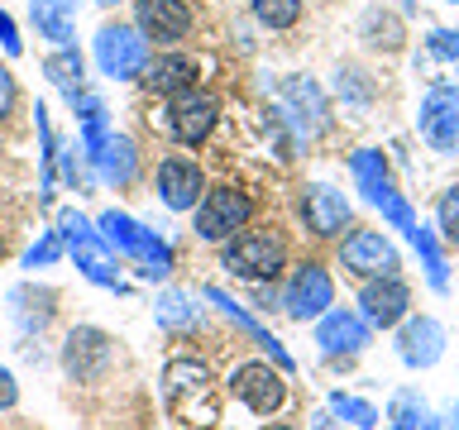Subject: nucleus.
Listing matches in <instances>:
<instances>
[{
  "mask_svg": "<svg viewBox=\"0 0 459 430\" xmlns=\"http://www.w3.org/2000/svg\"><path fill=\"white\" fill-rule=\"evenodd\" d=\"M221 268L239 282H273L287 268V239L278 229H239L225 239Z\"/></svg>",
  "mask_w": 459,
  "mask_h": 430,
  "instance_id": "nucleus-1",
  "label": "nucleus"
},
{
  "mask_svg": "<svg viewBox=\"0 0 459 430\" xmlns=\"http://www.w3.org/2000/svg\"><path fill=\"white\" fill-rule=\"evenodd\" d=\"M96 229H100V239H106V244H115L120 254L134 258L143 278H168V272H172V249L153 235V229H143L139 220H129L125 211H106L96 220Z\"/></svg>",
  "mask_w": 459,
  "mask_h": 430,
  "instance_id": "nucleus-2",
  "label": "nucleus"
},
{
  "mask_svg": "<svg viewBox=\"0 0 459 430\" xmlns=\"http://www.w3.org/2000/svg\"><path fill=\"white\" fill-rule=\"evenodd\" d=\"M254 220V201L239 186H206V196L196 201V235L206 244H225Z\"/></svg>",
  "mask_w": 459,
  "mask_h": 430,
  "instance_id": "nucleus-3",
  "label": "nucleus"
},
{
  "mask_svg": "<svg viewBox=\"0 0 459 430\" xmlns=\"http://www.w3.org/2000/svg\"><path fill=\"white\" fill-rule=\"evenodd\" d=\"M57 235H63V249L77 258V268H82L96 287H120V268H115V258L106 254V239H100V229H91L77 211H63V220H57Z\"/></svg>",
  "mask_w": 459,
  "mask_h": 430,
  "instance_id": "nucleus-4",
  "label": "nucleus"
},
{
  "mask_svg": "<svg viewBox=\"0 0 459 430\" xmlns=\"http://www.w3.org/2000/svg\"><path fill=\"white\" fill-rule=\"evenodd\" d=\"M96 67L115 82L143 77V67H149V39L134 24H106L96 34Z\"/></svg>",
  "mask_w": 459,
  "mask_h": 430,
  "instance_id": "nucleus-5",
  "label": "nucleus"
},
{
  "mask_svg": "<svg viewBox=\"0 0 459 430\" xmlns=\"http://www.w3.org/2000/svg\"><path fill=\"white\" fill-rule=\"evenodd\" d=\"M115 364V344L106 330L96 325H77L67 330V344H63V373L72 383H100Z\"/></svg>",
  "mask_w": 459,
  "mask_h": 430,
  "instance_id": "nucleus-6",
  "label": "nucleus"
},
{
  "mask_svg": "<svg viewBox=\"0 0 459 430\" xmlns=\"http://www.w3.org/2000/svg\"><path fill=\"white\" fill-rule=\"evenodd\" d=\"M335 306V282L321 263H301L292 268V278L282 287V311L292 321H321V315Z\"/></svg>",
  "mask_w": 459,
  "mask_h": 430,
  "instance_id": "nucleus-7",
  "label": "nucleus"
},
{
  "mask_svg": "<svg viewBox=\"0 0 459 430\" xmlns=\"http://www.w3.org/2000/svg\"><path fill=\"white\" fill-rule=\"evenodd\" d=\"M215 120H221V106H215V96H206V91H182V96H172L168 110H163V129L178 143H186V149L206 143Z\"/></svg>",
  "mask_w": 459,
  "mask_h": 430,
  "instance_id": "nucleus-8",
  "label": "nucleus"
},
{
  "mask_svg": "<svg viewBox=\"0 0 459 430\" xmlns=\"http://www.w3.org/2000/svg\"><path fill=\"white\" fill-rule=\"evenodd\" d=\"M416 129L436 153H459V91L455 86H430L421 96V115Z\"/></svg>",
  "mask_w": 459,
  "mask_h": 430,
  "instance_id": "nucleus-9",
  "label": "nucleus"
},
{
  "mask_svg": "<svg viewBox=\"0 0 459 430\" xmlns=\"http://www.w3.org/2000/svg\"><path fill=\"white\" fill-rule=\"evenodd\" d=\"M340 268L368 282V278H393V272L402 268V258L378 229H354V235L340 244Z\"/></svg>",
  "mask_w": 459,
  "mask_h": 430,
  "instance_id": "nucleus-10",
  "label": "nucleus"
},
{
  "mask_svg": "<svg viewBox=\"0 0 459 430\" xmlns=\"http://www.w3.org/2000/svg\"><path fill=\"white\" fill-rule=\"evenodd\" d=\"M230 392H235L249 411L258 416H273L287 401V383H282V368L278 364H239L230 373Z\"/></svg>",
  "mask_w": 459,
  "mask_h": 430,
  "instance_id": "nucleus-11",
  "label": "nucleus"
},
{
  "mask_svg": "<svg viewBox=\"0 0 459 430\" xmlns=\"http://www.w3.org/2000/svg\"><path fill=\"white\" fill-rule=\"evenodd\" d=\"M407 311H411V287L397 278H368L364 282V292H359V315H364L368 325H378V330H393L407 321Z\"/></svg>",
  "mask_w": 459,
  "mask_h": 430,
  "instance_id": "nucleus-12",
  "label": "nucleus"
},
{
  "mask_svg": "<svg viewBox=\"0 0 459 430\" xmlns=\"http://www.w3.org/2000/svg\"><path fill=\"white\" fill-rule=\"evenodd\" d=\"M282 115L297 125V139H316V134H325V125H330V106H325L321 86L311 77H287L282 82Z\"/></svg>",
  "mask_w": 459,
  "mask_h": 430,
  "instance_id": "nucleus-13",
  "label": "nucleus"
},
{
  "mask_svg": "<svg viewBox=\"0 0 459 430\" xmlns=\"http://www.w3.org/2000/svg\"><path fill=\"white\" fill-rule=\"evenodd\" d=\"M158 196H163L168 211H192L201 196H206V182H201V168L186 153H168L158 163Z\"/></svg>",
  "mask_w": 459,
  "mask_h": 430,
  "instance_id": "nucleus-14",
  "label": "nucleus"
},
{
  "mask_svg": "<svg viewBox=\"0 0 459 430\" xmlns=\"http://www.w3.org/2000/svg\"><path fill=\"white\" fill-rule=\"evenodd\" d=\"M134 29L153 43H178L192 29V5L186 0H134Z\"/></svg>",
  "mask_w": 459,
  "mask_h": 430,
  "instance_id": "nucleus-15",
  "label": "nucleus"
},
{
  "mask_svg": "<svg viewBox=\"0 0 459 430\" xmlns=\"http://www.w3.org/2000/svg\"><path fill=\"white\" fill-rule=\"evenodd\" d=\"M445 354V330L436 315H407L397 330V358L407 368H430Z\"/></svg>",
  "mask_w": 459,
  "mask_h": 430,
  "instance_id": "nucleus-16",
  "label": "nucleus"
},
{
  "mask_svg": "<svg viewBox=\"0 0 459 430\" xmlns=\"http://www.w3.org/2000/svg\"><path fill=\"white\" fill-rule=\"evenodd\" d=\"M301 220H307V229L316 239H330L350 225V201H344V192H335V186L316 182V186H307V196H301Z\"/></svg>",
  "mask_w": 459,
  "mask_h": 430,
  "instance_id": "nucleus-17",
  "label": "nucleus"
},
{
  "mask_svg": "<svg viewBox=\"0 0 459 430\" xmlns=\"http://www.w3.org/2000/svg\"><path fill=\"white\" fill-rule=\"evenodd\" d=\"M316 344L325 354H364L368 349V321L344 306H330L321 321H316Z\"/></svg>",
  "mask_w": 459,
  "mask_h": 430,
  "instance_id": "nucleus-18",
  "label": "nucleus"
},
{
  "mask_svg": "<svg viewBox=\"0 0 459 430\" xmlns=\"http://www.w3.org/2000/svg\"><path fill=\"white\" fill-rule=\"evenodd\" d=\"M206 301H215V306H221V315H225V321H235V325L244 330V335H249V340H254V344H258V349H264V354H268V358H273V364H278L282 373H292V354H287V349H282V344H278V340H273V335H268V330H264V325H258V321H254V315H249V311H244V306H239V301H235V297H230V292H221V287H206Z\"/></svg>",
  "mask_w": 459,
  "mask_h": 430,
  "instance_id": "nucleus-19",
  "label": "nucleus"
},
{
  "mask_svg": "<svg viewBox=\"0 0 459 430\" xmlns=\"http://www.w3.org/2000/svg\"><path fill=\"white\" fill-rule=\"evenodd\" d=\"M91 163L100 172V182L129 186V182H134V172H139V149H134V139H129V134H106V143L91 153Z\"/></svg>",
  "mask_w": 459,
  "mask_h": 430,
  "instance_id": "nucleus-20",
  "label": "nucleus"
},
{
  "mask_svg": "<svg viewBox=\"0 0 459 430\" xmlns=\"http://www.w3.org/2000/svg\"><path fill=\"white\" fill-rule=\"evenodd\" d=\"M192 82H196V63L186 53H163L143 67V86H149L153 96H168V100L192 91Z\"/></svg>",
  "mask_w": 459,
  "mask_h": 430,
  "instance_id": "nucleus-21",
  "label": "nucleus"
},
{
  "mask_svg": "<svg viewBox=\"0 0 459 430\" xmlns=\"http://www.w3.org/2000/svg\"><path fill=\"white\" fill-rule=\"evenodd\" d=\"M387 421H393V430H440V421L430 416L421 392H411V387L393 392V401H387Z\"/></svg>",
  "mask_w": 459,
  "mask_h": 430,
  "instance_id": "nucleus-22",
  "label": "nucleus"
},
{
  "mask_svg": "<svg viewBox=\"0 0 459 430\" xmlns=\"http://www.w3.org/2000/svg\"><path fill=\"white\" fill-rule=\"evenodd\" d=\"M350 172H354V182H359V192H364L368 201L383 192V186H393V177H387V158L378 149H359L350 158Z\"/></svg>",
  "mask_w": 459,
  "mask_h": 430,
  "instance_id": "nucleus-23",
  "label": "nucleus"
},
{
  "mask_svg": "<svg viewBox=\"0 0 459 430\" xmlns=\"http://www.w3.org/2000/svg\"><path fill=\"white\" fill-rule=\"evenodd\" d=\"M43 72H48V82H53V86H63L67 100L82 91V53L72 48V43H63L57 53L43 57Z\"/></svg>",
  "mask_w": 459,
  "mask_h": 430,
  "instance_id": "nucleus-24",
  "label": "nucleus"
},
{
  "mask_svg": "<svg viewBox=\"0 0 459 430\" xmlns=\"http://www.w3.org/2000/svg\"><path fill=\"white\" fill-rule=\"evenodd\" d=\"M14 301V321H20L24 330H43L53 321V292H34V287H20V292L10 297Z\"/></svg>",
  "mask_w": 459,
  "mask_h": 430,
  "instance_id": "nucleus-25",
  "label": "nucleus"
},
{
  "mask_svg": "<svg viewBox=\"0 0 459 430\" xmlns=\"http://www.w3.org/2000/svg\"><path fill=\"white\" fill-rule=\"evenodd\" d=\"M153 315H158V325H163V330H196V321H201L196 301L186 292H163V297H158V306H153Z\"/></svg>",
  "mask_w": 459,
  "mask_h": 430,
  "instance_id": "nucleus-26",
  "label": "nucleus"
},
{
  "mask_svg": "<svg viewBox=\"0 0 459 430\" xmlns=\"http://www.w3.org/2000/svg\"><path fill=\"white\" fill-rule=\"evenodd\" d=\"M163 383H168L172 397H182V392H206V387H211V368H206V364H192V358H172L168 373H163Z\"/></svg>",
  "mask_w": 459,
  "mask_h": 430,
  "instance_id": "nucleus-27",
  "label": "nucleus"
},
{
  "mask_svg": "<svg viewBox=\"0 0 459 430\" xmlns=\"http://www.w3.org/2000/svg\"><path fill=\"white\" fill-rule=\"evenodd\" d=\"M407 239L416 244V254H421V263H426V282L436 287V292H445V287H450V272H445V258H440V244H436V235H430L426 225H416Z\"/></svg>",
  "mask_w": 459,
  "mask_h": 430,
  "instance_id": "nucleus-28",
  "label": "nucleus"
},
{
  "mask_svg": "<svg viewBox=\"0 0 459 430\" xmlns=\"http://www.w3.org/2000/svg\"><path fill=\"white\" fill-rule=\"evenodd\" d=\"M34 24H39V34H48L57 43V48L72 43V10L57 5V0H34Z\"/></svg>",
  "mask_w": 459,
  "mask_h": 430,
  "instance_id": "nucleus-29",
  "label": "nucleus"
},
{
  "mask_svg": "<svg viewBox=\"0 0 459 430\" xmlns=\"http://www.w3.org/2000/svg\"><path fill=\"white\" fill-rule=\"evenodd\" d=\"M330 411H335L340 421H350L354 430H373V426H378V407H373V401H364V397L335 392V397H330Z\"/></svg>",
  "mask_w": 459,
  "mask_h": 430,
  "instance_id": "nucleus-30",
  "label": "nucleus"
},
{
  "mask_svg": "<svg viewBox=\"0 0 459 430\" xmlns=\"http://www.w3.org/2000/svg\"><path fill=\"white\" fill-rule=\"evenodd\" d=\"M373 206L383 211V220L393 225V229H407V235H411V229H416V211L407 206V196H402L397 186H383V192L373 196Z\"/></svg>",
  "mask_w": 459,
  "mask_h": 430,
  "instance_id": "nucleus-31",
  "label": "nucleus"
},
{
  "mask_svg": "<svg viewBox=\"0 0 459 430\" xmlns=\"http://www.w3.org/2000/svg\"><path fill=\"white\" fill-rule=\"evenodd\" d=\"M254 14H258V24H268V29H292L301 20V0H249Z\"/></svg>",
  "mask_w": 459,
  "mask_h": 430,
  "instance_id": "nucleus-32",
  "label": "nucleus"
},
{
  "mask_svg": "<svg viewBox=\"0 0 459 430\" xmlns=\"http://www.w3.org/2000/svg\"><path fill=\"white\" fill-rule=\"evenodd\" d=\"M436 220H440V235L459 244V182L450 186V192L440 196V206H436Z\"/></svg>",
  "mask_w": 459,
  "mask_h": 430,
  "instance_id": "nucleus-33",
  "label": "nucleus"
},
{
  "mask_svg": "<svg viewBox=\"0 0 459 430\" xmlns=\"http://www.w3.org/2000/svg\"><path fill=\"white\" fill-rule=\"evenodd\" d=\"M57 258H63V235H57V229H48V235H43L34 249L24 254V268H43V263H57Z\"/></svg>",
  "mask_w": 459,
  "mask_h": 430,
  "instance_id": "nucleus-34",
  "label": "nucleus"
},
{
  "mask_svg": "<svg viewBox=\"0 0 459 430\" xmlns=\"http://www.w3.org/2000/svg\"><path fill=\"white\" fill-rule=\"evenodd\" d=\"M364 34L373 48H397V20H383V14H368Z\"/></svg>",
  "mask_w": 459,
  "mask_h": 430,
  "instance_id": "nucleus-35",
  "label": "nucleus"
},
{
  "mask_svg": "<svg viewBox=\"0 0 459 430\" xmlns=\"http://www.w3.org/2000/svg\"><path fill=\"white\" fill-rule=\"evenodd\" d=\"M430 53L436 57H459V34L455 29H436V34H430Z\"/></svg>",
  "mask_w": 459,
  "mask_h": 430,
  "instance_id": "nucleus-36",
  "label": "nucleus"
},
{
  "mask_svg": "<svg viewBox=\"0 0 459 430\" xmlns=\"http://www.w3.org/2000/svg\"><path fill=\"white\" fill-rule=\"evenodd\" d=\"M335 86H340V96H354V100H359V106H364V100H368V86H364V82H359V72H354V67H344Z\"/></svg>",
  "mask_w": 459,
  "mask_h": 430,
  "instance_id": "nucleus-37",
  "label": "nucleus"
},
{
  "mask_svg": "<svg viewBox=\"0 0 459 430\" xmlns=\"http://www.w3.org/2000/svg\"><path fill=\"white\" fill-rule=\"evenodd\" d=\"M14 401H20V383H14V373L0 364V411H10Z\"/></svg>",
  "mask_w": 459,
  "mask_h": 430,
  "instance_id": "nucleus-38",
  "label": "nucleus"
},
{
  "mask_svg": "<svg viewBox=\"0 0 459 430\" xmlns=\"http://www.w3.org/2000/svg\"><path fill=\"white\" fill-rule=\"evenodd\" d=\"M0 48H5L10 57H20V48H24V43H20V34H14V20H10L5 10H0Z\"/></svg>",
  "mask_w": 459,
  "mask_h": 430,
  "instance_id": "nucleus-39",
  "label": "nucleus"
},
{
  "mask_svg": "<svg viewBox=\"0 0 459 430\" xmlns=\"http://www.w3.org/2000/svg\"><path fill=\"white\" fill-rule=\"evenodd\" d=\"M14 110V77H10V67H0V120Z\"/></svg>",
  "mask_w": 459,
  "mask_h": 430,
  "instance_id": "nucleus-40",
  "label": "nucleus"
},
{
  "mask_svg": "<svg viewBox=\"0 0 459 430\" xmlns=\"http://www.w3.org/2000/svg\"><path fill=\"white\" fill-rule=\"evenodd\" d=\"M91 5H106L110 10V5H120V0H91Z\"/></svg>",
  "mask_w": 459,
  "mask_h": 430,
  "instance_id": "nucleus-41",
  "label": "nucleus"
},
{
  "mask_svg": "<svg viewBox=\"0 0 459 430\" xmlns=\"http://www.w3.org/2000/svg\"><path fill=\"white\" fill-rule=\"evenodd\" d=\"M450 430H459V401H455V426H450Z\"/></svg>",
  "mask_w": 459,
  "mask_h": 430,
  "instance_id": "nucleus-42",
  "label": "nucleus"
},
{
  "mask_svg": "<svg viewBox=\"0 0 459 430\" xmlns=\"http://www.w3.org/2000/svg\"><path fill=\"white\" fill-rule=\"evenodd\" d=\"M264 430H292V426H264Z\"/></svg>",
  "mask_w": 459,
  "mask_h": 430,
  "instance_id": "nucleus-43",
  "label": "nucleus"
},
{
  "mask_svg": "<svg viewBox=\"0 0 459 430\" xmlns=\"http://www.w3.org/2000/svg\"><path fill=\"white\" fill-rule=\"evenodd\" d=\"M0 258H5V235H0Z\"/></svg>",
  "mask_w": 459,
  "mask_h": 430,
  "instance_id": "nucleus-44",
  "label": "nucleus"
},
{
  "mask_svg": "<svg viewBox=\"0 0 459 430\" xmlns=\"http://www.w3.org/2000/svg\"><path fill=\"white\" fill-rule=\"evenodd\" d=\"M450 5H459V0H450Z\"/></svg>",
  "mask_w": 459,
  "mask_h": 430,
  "instance_id": "nucleus-45",
  "label": "nucleus"
}]
</instances>
